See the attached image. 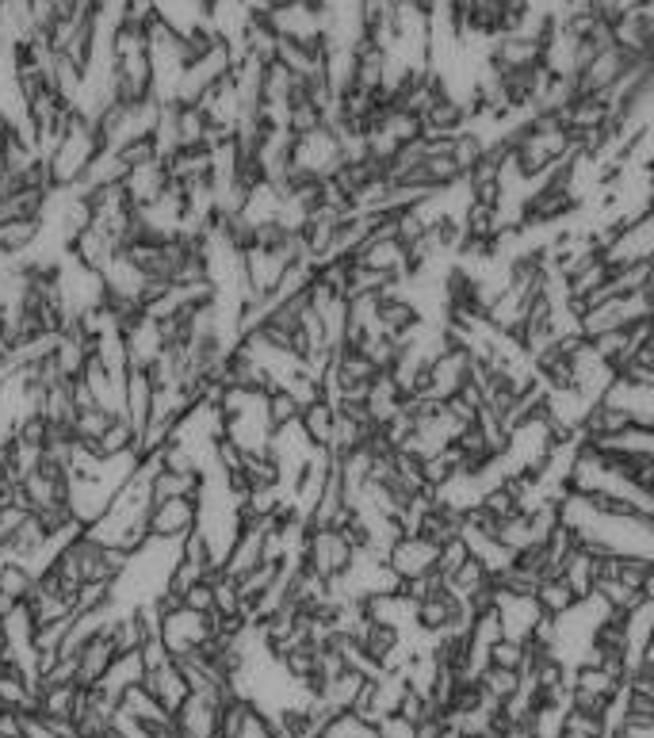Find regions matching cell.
I'll return each mask as SVG.
<instances>
[{"label":"cell","instance_id":"6da1fadb","mask_svg":"<svg viewBox=\"0 0 654 738\" xmlns=\"http://www.w3.org/2000/svg\"><path fill=\"white\" fill-rule=\"evenodd\" d=\"M100 153H103V142H100L97 123H92V119H81L73 111V119H69L62 139H58L54 150L47 153V173H50V180H54V188L81 184L84 173H89L92 161H97Z\"/></svg>","mask_w":654,"mask_h":738},{"label":"cell","instance_id":"7a4b0ae2","mask_svg":"<svg viewBox=\"0 0 654 738\" xmlns=\"http://www.w3.org/2000/svg\"><path fill=\"white\" fill-rule=\"evenodd\" d=\"M158 639L165 643V650L172 658H188L195 650H207L214 639H219V616L195 613L180 600L177 608H165L158 613Z\"/></svg>","mask_w":654,"mask_h":738},{"label":"cell","instance_id":"3957f363","mask_svg":"<svg viewBox=\"0 0 654 738\" xmlns=\"http://www.w3.org/2000/svg\"><path fill=\"white\" fill-rule=\"evenodd\" d=\"M356 563V539L341 528H310L303 547V566L325 582H341Z\"/></svg>","mask_w":654,"mask_h":738},{"label":"cell","instance_id":"277c9868","mask_svg":"<svg viewBox=\"0 0 654 738\" xmlns=\"http://www.w3.org/2000/svg\"><path fill=\"white\" fill-rule=\"evenodd\" d=\"M475 372H479V360L471 356L467 348L460 345H447L441 356L429 364L425 372V383H421V394L417 398H429V402H447L455 398V394H463L475 383Z\"/></svg>","mask_w":654,"mask_h":738},{"label":"cell","instance_id":"5b68a950","mask_svg":"<svg viewBox=\"0 0 654 738\" xmlns=\"http://www.w3.org/2000/svg\"><path fill=\"white\" fill-rule=\"evenodd\" d=\"M640 65V58H632L627 50H620L616 42L605 50H597V54L590 58V62L582 65L578 77H574V84H578V97H601L608 100L616 92V84L624 81L627 73Z\"/></svg>","mask_w":654,"mask_h":738},{"label":"cell","instance_id":"8992f818","mask_svg":"<svg viewBox=\"0 0 654 738\" xmlns=\"http://www.w3.org/2000/svg\"><path fill=\"white\" fill-rule=\"evenodd\" d=\"M150 539H165V544H184L200 525V497H165V502L150 505Z\"/></svg>","mask_w":654,"mask_h":738},{"label":"cell","instance_id":"52a82bcc","mask_svg":"<svg viewBox=\"0 0 654 738\" xmlns=\"http://www.w3.org/2000/svg\"><path fill=\"white\" fill-rule=\"evenodd\" d=\"M436 559H441V544H433V539L421 536V532H406V536H399L391 552H386V566L399 574V582L429 578V574H436Z\"/></svg>","mask_w":654,"mask_h":738},{"label":"cell","instance_id":"ba28073f","mask_svg":"<svg viewBox=\"0 0 654 738\" xmlns=\"http://www.w3.org/2000/svg\"><path fill=\"white\" fill-rule=\"evenodd\" d=\"M494 608H497V620H502V635L516 643H532L540 624L547 620V613L540 608L536 597H513V594L494 589Z\"/></svg>","mask_w":654,"mask_h":738},{"label":"cell","instance_id":"9c48e42d","mask_svg":"<svg viewBox=\"0 0 654 738\" xmlns=\"http://www.w3.org/2000/svg\"><path fill=\"white\" fill-rule=\"evenodd\" d=\"M123 341H127V360H131V367H138V372H150V367L169 352L165 330H161V322H153L150 314L134 317V322L123 330Z\"/></svg>","mask_w":654,"mask_h":738},{"label":"cell","instance_id":"30bf717a","mask_svg":"<svg viewBox=\"0 0 654 738\" xmlns=\"http://www.w3.org/2000/svg\"><path fill=\"white\" fill-rule=\"evenodd\" d=\"M142 685H145L150 697H158L161 704H165V711H172V716H177V711L184 708V700L192 697V685H188V677H184V669H180L177 658L145 669Z\"/></svg>","mask_w":654,"mask_h":738},{"label":"cell","instance_id":"8fae6325","mask_svg":"<svg viewBox=\"0 0 654 738\" xmlns=\"http://www.w3.org/2000/svg\"><path fill=\"white\" fill-rule=\"evenodd\" d=\"M169 188H172V176H169V165L161 158L150 161V165H138L123 176V192H127V200L134 203V211L158 203Z\"/></svg>","mask_w":654,"mask_h":738},{"label":"cell","instance_id":"7c38bea8","mask_svg":"<svg viewBox=\"0 0 654 738\" xmlns=\"http://www.w3.org/2000/svg\"><path fill=\"white\" fill-rule=\"evenodd\" d=\"M613 42L632 58L647 62L654 54V16L651 12H624L613 20Z\"/></svg>","mask_w":654,"mask_h":738},{"label":"cell","instance_id":"4fadbf2b","mask_svg":"<svg viewBox=\"0 0 654 738\" xmlns=\"http://www.w3.org/2000/svg\"><path fill=\"white\" fill-rule=\"evenodd\" d=\"M115 658H119L115 639H111L108 631H100L97 639L84 643V650L77 655V685H84V689H97L103 677H108V669L115 666Z\"/></svg>","mask_w":654,"mask_h":738},{"label":"cell","instance_id":"5bb4252c","mask_svg":"<svg viewBox=\"0 0 654 738\" xmlns=\"http://www.w3.org/2000/svg\"><path fill=\"white\" fill-rule=\"evenodd\" d=\"M39 589V574L20 559H0V616L12 605H28Z\"/></svg>","mask_w":654,"mask_h":738},{"label":"cell","instance_id":"9a60e30c","mask_svg":"<svg viewBox=\"0 0 654 738\" xmlns=\"http://www.w3.org/2000/svg\"><path fill=\"white\" fill-rule=\"evenodd\" d=\"M119 711L123 716L138 719L142 727H150V731H161V727H172V711H165V704L158 697H150L145 692V685H134V689L123 692V700H119Z\"/></svg>","mask_w":654,"mask_h":738},{"label":"cell","instance_id":"2e32d148","mask_svg":"<svg viewBox=\"0 0 654 738\" xmlns=\"http://www.w3.org/2000/svg\"><path fill=\"white\" fill-rule=\"evenodd\" d=\"M299 425H303L306 441L314 444L318 452H330L333 444V428H338V406H333L330 398H318L310 402V406H303V417H299Z\"/></svg>","mask_w":654,"mask_h":738},{"label":"cell","instance_id":"e0dca14e","mask_svg":"<svg viewBox=\"0 0 654 738\" xmlns=\"http://www.w3.org/2000/svg\"><path fill=\"white\" fill-rule=\"evenodd\" d=\"M142 677H145V663H142V650H127V655H119L115 658V666L108 669V677L97 685V689H103L108 692L111 700H123V692L127 689H134V685H142Z\"/></svg>","mask_w":654,"mask_h":738},{"label":"cell","instance_id":"ac0fdd59","mask_svg":"<svg viewBox=\"0 0 654 738\" xmlns=\"http://www.w3.org/2000/svg\"><path fill=\"white\" fill-rule=\"evenodd\" d=\"M536 600H540V608H544V613L551 616V620H559V616H566L574 605H578V594H574V589L566 586V578H563V574H551V578L540 582Z\"/></svg>","mask_w":654,"mask_h":738},{"label":"cell","instance_id":"d6986e66","mask_svg":"<svg viewBox=\"0 0 654 738\" xmlns=\"http://www.w3.org/2000/svg\"><path fill=\"white\" fill-rule=\"evenodd\" d=\"M203 475H180V471H161L153 475V502H165V497H200Z\"/></svg>","mask_w":654,"mask_h":738},{"label":"cell","instance_id":"ffe728a7","mask_svg":"<svg viewBox=\"0 0 654 738\" xmlns=\"http://www.w3.org/2000/svg\"><path fill=\"white\" fill-rule=\"evenodd\" d=\"M479 689L486 692L494 704H505L510 697L521 692V669H502V666H486L479 674Z\"/></svg>","mask_w":654,"mask_h":738},{"label":"cell","instance_id":"44dd1931","mask_svg":"<svg viewBox=\"0 0 654 738\" xmlns=\"http://www.w3.org/2000/svg\"><path fill=\"white\" fill-rule=\"evenodd\" d=\"M566 711H571V704H551V700H540V708L532 711V719H529L532 735H536V738H563Z\"/></svg>","mask_w":654,"mask_h":738},{"label":"cell","instance_id":"7402d4cb","mask_svg":"<svg viewBox=\"0 0 654 738\" xmlns=\"http://www.w3.org/2000/svg\"><path fill=\"white\" fill-rule=\"evenodd\" d=\"M299 417H303V402H299L291 391L272 387L269 391V422H272V428L299 425Z\"/></svg>","mask_w":654,"mask_h":738},{"label":"cell","instance_id":"603a6c76","mask_svg":"<svg viewBox=\"0 0 654 738\" xmlns=\"http://www.w3.org/2000/svg\"><path fill=\"white\" fill-rule=\"evenodd\" d=\"M620 383H627V387H640V391H654V356L647 348L635 352V356H627L624 364H620Z\"/></svg>","mask_w":654,"mask_h":738},{"label":"cell","instance_id":"cb8c5ba5","mask_svg":"<svg viewBox=\"0 0 654 738\" xmlns=\"http://www.w3.org/2000/svg\"><path fill=\"white\" fill-rule=\"evenodd\" d=\"M490 666H502V669H524L529 666V643H516V639H497L490 647Z\"/></svg>","mask_w":654,"mask_h":738},{"label":"cell","instance_id":"d4e9b609","mask_svg":"<svg viewBox=\"0 0 654 738\" xmlns=\"http://www.w3.org/2000/svg\"><path fill=\"white\" fill-rule=\"evenodd\" d=\"M188 608H195V613H207V616H214V582L211 578H203V582H195L192 589H188L184 597Z\"/></svg>","mask_w":654,"mask_h":738},{"label":"cell","instance_id":"484cf974","mask_svg":"<svg viewBox=\"0 0 654 738\" xmlns=\"http://www.w3.org/2000/svg\"><path fill=\"white\" fill-rule=\"evenodd\" d=\"M375 735H379V738H417V724H410L406 716H399V711H394V716L379 719Z\"/></svg>","mask_w":654,"mask_h":738},{"label":"cell","instance_id":"4316f807","mask_svg":"<svg viewBox=\"0 0 654 738\" xmlns=\"http://www.w3.org/2000/svg\"><path fill=\"white\" fill-rule=\"evenodd\" d=\"M497 738H536V735H532V727H505Z\"/></svg>","mask_w":654,"mask_h":738}]
</instances>
